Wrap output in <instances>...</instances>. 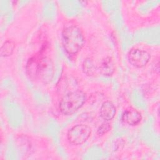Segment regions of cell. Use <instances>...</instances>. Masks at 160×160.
Masks as SVG:
<instances>
[{"label": "cell", "mask_w": 160, "mask_h": 160, "mask_svg": "<svg viewBox=\"0 0 160 160\" xmlns=\"http://www.w3.org/2000/svg\"><path fill=\"white\" fill-rule=\"evenodd\" d=\"M26 72L30 78L41 80L44 82L50 81L54 74L52 61L45 56L37 55L30 58L26 64Z\"/></svg>", "instance_id": "obj_1"}, {"label": "cell", "mask_w": 160, "mask_h": 160, "mask_svg": "<svg viewBox=\"0 0 160 160\" xmlns=\"http://www.w3.org/2000/svg\"><path fill=\"white\" fill-rule=\"evenodd\" d=\"M85 39L81 30L76 25L66 26L62 32L63 47L69 54L74 55L79 52L84 44Z\"/></svg>", "instance_id": "obj_2"}, {"label": "cell", "mask_w": 160, "mask_h": 160, "mask_svg": "<svg viewBox=\"0 0 160 160\" xmlns=\"http://www.w3.org/2000/svg\"><path fill=\"white\" fill-rule=\"evenodd\" d=\"M86 100V96L83 91L77 90L70 92L61 99L59 109L64 114H72L84 104Z\"/></svg>", "instance_id": "obj_3"}, {"label": "cell", "mask_w": 160, "mask_h": 160, "mask_svg": "<svg viewBox=\"0 0 160 160\" xmlns=\"http://www.w3.org/2000/svg\"><path fill=\"white\" fill-rule=\"evenodd\" d=\"M91 128L85 124H77L72 127L68 132V139L73 145H79L85 142L89 138Z\"/></svg>", "instance_id": "obj_4"}, {"label": "cell", "mask_w": 160, "mask_h": 160, "mask_svg": "<svg viewBox=\"0 0 160 160\" xmlns=\"http://www.w3.org/2000/svg\"><path fill=\"white\" fill-rule=\"evenodd\" d=\"M128 58L131 65L139 68L144 67L148 63L151 56L146 51L140 49H132L128 53Z\"/></svg>", "instance_id": "obj_5"}, {"label": "cell", "mask_w": 160, "mask_h": 160, "mask_svg": "<svg viewBox=\"0 0 160 160\" xmlns=\"http://www.w3.org/2000/svg\"><path fill=\"white\" fill-rule=\"evenodd\" d=\"M122 119L125 123L130 126H135L141 122L142 116L138 110L134 108H128L123 112Z\"/></svg>", "instance_id": "obj_6"}, {"label": "cell", "mask_w": 160, "mask_h": 160, "mask_svg": "<svg viewBox=\"0 0 160 160\" xmlns=\"http://www.w3.org/2000/svg\"><path fill=\"white\" fill-rule=\"evenodd\" d=\"M116 112L114 104L109 101L102 103L100 108V116L105 121H110L114 118Z\"/></svg>", "instance_id": "obj_7"}, {"label": "cell", "mask_w": 160, "mask_h": 160, "mask_svg": "<svg viewBox=\"0 0 160 160\" xmlns=\"http://www.w3.org/2000/svg\"><path fill=\"white\" fill-rule=\"evenodd\" d=\"M115 69L114 63L113 60L107 57L104 58L100 63L99 70L104 76L111 75Z\"/></svg>", "instance_id": "obj_8"}, {"label": "cell", "mask_w": 160, "mask_h": 160, "mask_svg": "<svg viewBox=\"0 0 160 160\" xmlns=\"http://www.w3.org/2000/svg\"><path fill=\"white\" fill-rule=\"evenodd\" d=\"M15 48V44L12 41L7 40L2 45L0 50L1 56L2 57H7L11 56Z\"/></svg>", "instance_id": "obj_9"}, {"label": "cell", "mask_w": 160, "mask_h": 160, "mask_svg": "<svg viewBox=\"0 0 160 160\" xmlns=\"http://www.w3.org/2000/svg\"><path fill=\"white\" fill-rule=\"evenodd\" d=\"M83 70L86 74L91 76L95 74L97 69L94 62L90 59H87L83 64Z\"/></svg>", "instance_id": "obj_10"}, {"label": "cell", "mask_w": 160, "mask_h": 160, "mask_svg": "<svg viewBox=\"0 0 160 160\" xmlns=\"http://www.w3.org/2000/svg\"><path fill=\"white\" fill-rule=\"evenodd\" d=\"M111 129V126L109 123L105 122L102 124L98 128V133L99 135H103L108 132Z\"/></svg>", "instance_id": "obj_11"}]
</instances>
